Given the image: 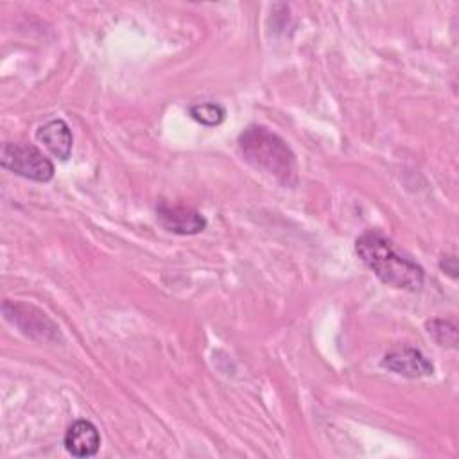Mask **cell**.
I'll list each match as a JSON object with an SVG mask.
<instances>
[{
    "mask_svg": "<svg viewBox=\"0 0 459 459\" xmlns=\"http://www.w3.org/2000/svg\"><path fill=\"white\" fill-rule=\"evenodd\" d=\"M355 251L382 283L411 292L423 287V269L414 260L402 255L380 231L369 230L362 233L355 242Z\"/></svg>",
    "mask_w": 459,
    "mask_h": 459,
    "instance_id": "1",
    "label": "cell"
},
{
    "mask_svg": "<svg viewBox=\"0 0 459 459\" xmlns=\"http://www.w3.org/2000/svg\"><path fill=\"white\" fill-rule=\"evenodd\" d=\"M238 149L247 163L267 172L285 186L298 183L296 156L281 136L264 126H249L238 136Z\"/></svg>",
    "mask_w": 459,
    "mask_h": 459,
    "instance_id": "2",
    "label": "cell"
},
{
    "mask_svg": "<svg viewBox=\"0 0 459 459\" xmlns=\"http://www.w3.org/2000/svg\"><path fill=\"white\" fill-rule=\"evenodd\" d=\"M0 165L16 176L38 183H47L54 178V163L30 143H2Z\"/></svg>",
    "mask_w": 459,
    "mask_h": 459,
    "instance_id": "3",
    "label": "cell"
},
{
    "mask_svg": "<svg viewBox=\"0 0 459 459\" xmlns=\"http://www.w3.org/2000/svg\"><path fill=\"white\" fill-rule=\"evenodd\" d=\"M4 314L5 319L16 325L25 335L36 337V332L39 333L41 341H52L59 335L57 326L38 308L23 303H11L9 299L4 303Z\"/></svg>",
    "mask_w": 459,
    "mask_h": 459,
    "instance_id": "4",
    "label": "cell"
},
{
    "mask_svg": "<svg viewBox=\"0 0 459 459\" xmlns=\"http://www.w3.org/2000/svg\"><path fill=\"white\" fill-rule=\"evenodd\" d=\"M156 219L163 230L176 235H197L206 228L203 213L185 204L160 203L156 206Z\"/></svg>",
    "mask_w": 459,
    "mask_h": 459,
    "instance_id": "5",
    "label": "cell"
},
{
    "mask_svg": "<svg viewBox=\"0 0 459 459\" xmlns=\"http://www.w3.org/2000/svg\"><path fill=\"white\" fill-rule=\"evenodd\" d=\"M382 366L405 378H421L434 373L432 362L412 346H396L389 350L382 359Z\"/></svg>",
    "mask_w": 459,
    "mask_h": 459,
    "instance_id": "6",
    "label": "cell"
},
{
    "mask_svg": "<svg viewBox=\"0 0 459 459\" xmlns=\"http://www.w3.org/2000/svg\"><path fill=\"white\" fill-rule=\"evenodd\" d=\"M100 434L88 420L74 421L65 434V448L75 457H91L99 452Z\"/></svg>",
    "mask_w": 459,
    "mask_h": 459,
    "instance_id": "7",
    "label": "cell"
},
{
    "mask_svg": "<svg viewBox=\"0 0 459 459\" xmlns=\"http://www.w3.org/2000/svg\"><path fill=\"white\" fill-rule=\"evenodd\" d=\"M38 142H41L61 161L68 160L74 147V136L70 126L63 118H52L36 131Z\"/></svg>",
    "mask_w": 459,
    "mask_h": 459,
    "instance_id": "8",
    "label": "cell"
},
{
    "mask_svg": "<svg viewBox=\"0 0 459 459\" xmlns=\"http://www.w3.org/2000/svg\"><path fill=\"white\" fill-rule=\"evenodd\" d=\"M190 117L203 124V126H208V127H213V126H219L222 120H224V108L217 102H199V104H192L190 109H188Z\"/></svg>",
    "mask_w": 459,
    "mask_h": 459,
    "instance_id": "9",
    "label": "cell"
},
{
    "mask_svg": "<svg viewBox=\"0 0 459 459\" xmlns=\"http://www.w3.org/2000/svg\"><path fill=\"white\" fill-rule=\"evenodd\" d=\"M425 328H427L429 335H432V339L437 344L455 348V344H457V326L452 321L432 319V321H427Z\"/></svg>",
    "mask_w": 459,
    "mask_h": 459,
    "instance_id": "10",
    "label": "cell"
},
{
    "mask_svg": "<svg viewBox=\"0 0 459 459\" xmlns=\"http://www.w3.org/2000/svg\"><path fill=\"white\" fill-rule=\"evenodd\" d=\"M439 267L450 276V278H455L457 276V260L454 255H446L441 258L439 262Z\"/></svg>",
    "mask_w": 459,
    "mask_h": 459,
    "instance_id": "11",
    "label": "cell"
}]
</instances>
